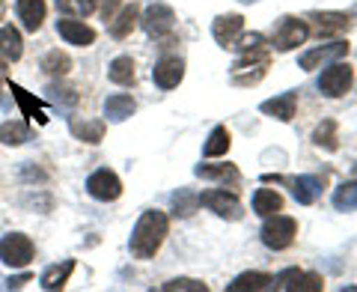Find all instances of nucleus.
<instances>
[{
    "label": "nucleus",
    "mask_w": 357,
    "mask_h": 292,
    "mask_svg": "<svg viewBox=\"0 0 357 292\" xmlns=\"http://www.w3.org/2000/svg\"><path fill=\"white\" fill-rule=\"evenodd\" d=\"M312 143L325 152H337L340 149V138H337V122L333 119H321L316 129H312Z\"/></svg>",
    "instance_id": "obj_26"
},
{
    "label": "nucleus",
    "mask_w": 357,
    "mask_h": 292,
    "mask_svg": "<svg viewBox=\"0 0 357 292\" xmlns=\"http://www.w3.org/2000/svg\"><path fill=\"white\" fill-rule=\"evenodd\" d=\"M229 146H232V138H229L227 126H215L208 131L206 143H203V155L206 159H220V155L229 152Z\"/></svg>",
    "instance_id": "obj_24"
},
{
    "label": "nucleus",
    "mask_w": 357,
    "mask_h": 292,
    "mask_svg": "<svg viewBox=\"0 0 357 292\" xmlns=\"http://www.w3.org/2000/svg\"><path fill=\"white\" fill-rule=\"evenodd\" d=\"M0 263L9 268H27L33 263V242L24 233H9L0 239Z\"/></svg>",
    "instance_id": "obj_7"
},
{
    "label": "nucleus",
    "mask_w": 357,
    "mask_h": 292,
    "mask_svg": "<svg viewBox=\"0 0 357 292\" xmlns=\"http://www.w3.org/2000/svg\"><path fill=\"white\" fill-rule=\"evenodd\" d=\"M119 6V0H105V3H102V15H105V21H110V18H114V9Z\"/></svg>",
    "instance_id": "obj_40"
},
{
    "label": "nucleus",
    "mask_w": 357,
    "mask_h": 292,
    "mask_svg": "<svg viewBox=\"0 0 357 292\" xmlns=\"http://www.w3.org/2000/svg\"><path fill=\"white\" fill-rule=\"evenodd\" d=\"M45 93H48V98H51L54 105H66V108L77 105V93H75L72 87H48Z\"/></svg>",
    "instance_id": "obj_37"
},
{
    "label": "nucleus",
    "mask_w": 357,
    "mask_h": 292,
    "mask_svg": "<svg viewBox=\"0 0 357 292\" xmlns=\"http://www.w3.org/2000/svg\"><path fill=\"white\" fill-rule=\"evenodd\" d=\"M241 3H253V0H241Z\"/></svg>",
    "instance_id": "obj_43"
},
{
    "label": "nucleus",
    "mask_w": 357,
    "mask_h": 292,
    "mask_svg": "<svg viewBox=\"0 0 357 292\" xmlns=\"http://www.w3.org/2000/svg\"><path fill=\"white\" fill-rule=\"evenodd\" d=\"M21 54H24V42H21V33H18L13 24L0 27V57L9 60V63H15V60H21Z\"/></svg>",
    "instance_id": "obj_23"
},
{
    "label": "nucleus",
    "mask_w": 357,
    "mask_h": 292,
    "mask_svg": "<svg viewBox=\"0 0 357 292\" xmlns=\"http://www.w3.org/2000/svg\"><path fill=\"white\" fill-rule=\"evenodd\" d=\"M253 212L259 218H268V215H274V212H283V194L280 191H274V188H256Z\"/></svg>",
    "instance_id": "obj_22"
},
{
    "label": "nucleus",
    "mask_w": 357,
    "mask_h": 292,
    "mask_svg": "<svg viewBox=\"0 0 357 292\" xmlns=\"http://www.w3.org/2000/svg\"><path fill=\"white\" fill-rule=\"evenodd\" d=\"M24 284H30V275H15V277L6 280V289H21Z\"/></svg>",
    "instance_id": "obj_39"
},
{
    "label": "nucleus",
    "mask_w": 357,
    "mask_h": 292,
    "mask_svg": "<svg viewBox=\"0 0 357 292\" xmlns=\"http://www.w3.org/2000/svg\"><path fill=\"white\" fill-rule=\"evenodd\" d=\"M140 24L152 39H164V36H170L173 27H176V13L167 3H152V6H146Z\"/></svg>",
    "instance_id": "obj_9"
},
{
    "label": "nucleus",
    "mask_w": 357,
    "mask_h": 292,
    "mask_svg": "<svg viewBox=\"0 0 357 292\" xmlns=\"http://www.w3.org/2000/svg\"><path fill=\"white\" fill-rule=\"evenodd\" d=\"M333 209L337 212H354L357 209V179L342 182L337 191H333Z\"/></svg>",
    "instance_id": "obj_29"
},
{
    "label": "nucleus",
    "mask_w": 357,
    "mask_h": 292,
    "mask_svg": "<svg viewBox=\"0 0 357 292\" xmlns=\"http://www.w3.org/2000/svg\"><path fill=\"white\" fill-rule=\"evenodd\" d=\"M173 206H176V215L188 218V215H194V209L199 206V197H197V194H191L188 188H182L178 194H173Z\"/></svg>",
    "instance_id": "obj_35"
},
{
    "label": "nucleus",
    "mask_w": 357,
    "mask_h": 292,
    "mask_svg": "<svg viewBox=\"0 0 357 292\" xmlns=\"http://www.w3.org/2000/svg\"><path fill=\"white\" fill-rule=\"evenodd\" d=\"M271 284L274 277L265 272H244L232 284H227V292H262V289H271Z\"/></svg>",
    "instance_id": "obj_21"
},
{
    "label": "nucleus",
    "mask_w": 357,
    "mask_h": 292,
    "mask_svg": "<svg viewBox=\"0 0 357 292\" xmlns=\"http://www.w3.org/2000/svg\"><path fill=\"white\" fill-rule=\"evenodd\" d=\"M321 188H325V182H321V176H298L292 182V194L301 206H312L321 194Z\"/></svg>",
    "instance_id": "obj_19"
},
{
    "label": "nucleus",
    "mask_w": 357,
    "mask_h": 292,
    "mask_svg": "<svg viewBox=\"0 0 357 292\" xmlns=\"http://www.w3.org/2000/svg\"><path fill=\"white\" fill-rule=\"evenodd\" d=\"M182 78H185V60H178V57H164V60L155 63V69H152V81L161 89L178 87Z\"/></svg>",
    "instance_id": "obj_13"
},
{
    "label": "nucleus",
    "mask_w": 357,
    "mask_h": 292,
    "mask_svg": "<svg viewBox=\"0 0 357 292\" xmlns=\"http://www.w3.org/2000/svg\"><path fill=\"white\" fill-rule=\"evenodd\" d=\"M161 289L164 292H208L203 280H194V277H173V280H167Z\"/></svg>",
    "instance_id": "obj_34"
},
{
    "label": "nucleus",
    "mask_w": 357,
    "mask_h": 292,
    "mask_svg": "<svg viewBox=\"0 0 357 292\" xmlns=\"http://www.w3.org/2000/svg\"><path fill=\"white\" fill-rule=\"evenodd\" d=\"M13 96H15V102L21 105V110H24V117H36V119L42 122V126L48 122V117L42 114V102H36V98H33V96L27 93V89H21L18 84H13Z\"/></svg>",
    "instance_id": "obj_32"
},
{
    "label": "nucleus",
    "mask_w": 357,
    "mask_h": 292,
    "mask_svg": "<svg viewBox=\"0 0 357 292\" xmlns=\"http://www.w3.org/2000/svg\"><path fill=\"white\" fill-rule=\"evenodd\" d=\"M72 272H75V260H63V263H57V265H48V268H45L42 277H39V284H42V289H48V292L63 289L66 284H69Z\"/></svg>",
    "instance_id": "obj_18"
},
{
    "label": "nucleus",
    "mask_w": 357,
    "mask_h": 292,
    "mask_svg": "<svg viewBox=\"0 0 357 292\" xmlns=\"http://www.w3.org/2000/svg\"><path fill=\"white\" fill-rule=\"evenodd\" d=\"M3 69H6V60H3V57H0V75H3Z\"/></svg>",
    "instance_id": "obj_41"
},
{
    "label": "nucleus",
    "mask_w": 357,
    "mask_h": 292,
    "mask_svg": "<svg viewBox=\"0 0 357 292\" xmlns=\"http://www.w3.org/2000/svg\"><path fill=\"white\" fill-rule=\"evenodd\" d=\"M134 110H137V105H134V98L126 96V93H116V96L105 98V117H107V122H126L128 117H134Z\"/></svg>",
    "instance_id": "obj_20"
},
{
    "label": "nucleus",
    "mask_w": 357,
    "mask_h": 292,
    "mask_svg": "<svg viewBox=\"0 0 357 292\" xmlns=\"http://www.w3.org/2000/svg\"><path fill=\"white\" fill-rule=\"evenodd\" d=\"M194 173L199 179H211V182H223V185H227V182L229 185H238V179H241L236 164H197Z\"/></svg>",
    "instance_id": "obj_17"
},
{
    "label": "nucleus",
    "mask_w": 357,
    "mask_h": 292,
    "mask_svg": "<svg viewBox=\"0 0 357 292\" xmlns=\"http://www.w3.org/2000/svg\"><path fill=\"white\" fill-rule=\"evenodd\" d=\"M86 191H89V197L102 200V203H114V200H119V194H122V182L114 170L102 167V170H96L86 179Z\"/></svg>",
    "instance_id": "obj_10"
},
{
    "label": "nucleus",
    "mask_w": 357,
    "mask_h": 292,
    "mask_svg": "<svg viewBox=\"0 0 357 292\" xmlns=\"http://www.w3.org/2000/svg\"><path fill=\"white\" fill-rule=\"evenodd\" d=\"M301 275H304L301 268H283V272L274 277V284H271V286H274V289H283V292H295Z\"/></svg>",
    "instance_id": "obj_36"
},
{
    "label": "nucleus",
    "mask_w": 357,
    "mask_h": 292,
    "mask_svg": "<svg viewBox=\"0 0 357 292\" xmlns=\"http://www.w3.org/2000/svg\"><path fill=\"white\" fill-rule=\"evenodd\" d=\"M295 292H325V277L316 275V272H304L298 280Z\"/></svg>",
    "instance_id": "obj_38"
},
{
    "label": "nucleus",
    "mask_w": 357,
    "mask_h": 292,
    "mask_svg": "<svg viewBox=\"0 0 357 292\" xmlns=\"http://www.w3.org/2000/svg\"><path fill=\"white\" fill-rule=\"evenodd\" d=\"M259 110L271 119H280V122H292L295 119V110H298V89H286V93L268 98V102L259 105Z\"/></svg>",
    "instance_id": "obj_12"
},
{
    "label": "nucleus",
    "mask_w": 357,
    "mask_h": 292,
    "mask_svg": "<svg viewBox=\"0 0 357 292\" xmlns=\"http://www.w3.org/2000/svg\"><path fill=\"white\" fill-rule=\"evenodd\" d=\"M0 18H3V0H0Z\"/></svg>",
    "instance_id": "obj_42"
},
{
    "label": "nucleus",
    "mask_w": 357,
    "mask_h": 292,
    "mask_svg": "<svg viewBox=\"0 0 357 292\" xmlns=\"http://www.w3.org/2000/svg\"><path fill=\"white\" fill-rule=\"evenodd\" d=\"M241 33H244V15H238V13H227V15H218L211 21V36H215L220 48H232Z\"/></svg>",
    "instance_id": "obj_11"
},
{
    "label": "nucleus",
    "mask_w": 357,
    "mask_h": 292,
    "mask_svg": "<svg viewBox=\"0 0 357 292\" xmlns=\"http://www.w3.org/2000/svg\"><path fill=\"white\" fill-rule=\"evenodd\" d=\"M15 13L24 30L36 33L45 21V0H15Z\"/></svg>",
    "instance_id": "obj_16"
},
{
    "label": "nucleus",
    "mask_w": 357,
    "mask_h": 292,
    "mask_svg": "<svg viewBox=\"0 0 357 292\" xmlns=\"http://www.w3.org/2000/svg\"><path fill=\"white\" fill-rule=\"evenodd\" d=\"M351 84H354L351 66L342 63V60H333L328 69L321 72V78H319V93L328 96V98H342L351 89Z\"/></svg>",
    "instance_id": "obj_6"
},
{
    "label": "nucleus",
    "mask_w": 357,
    "mask_h": 292,
    "mask_svg": "<svg viewBox=\"0 0 357 292\" xmlns=\"http://www.w3.org/2000/svg\"><path fill=\"white\" fill-rule=\"evenodd\" d=\"M72 134L84 143H102L105 138V119H84V122H72Z\"/></svg>",
    "instance_id": "obj_28"
},
{
    "label": "nucleus",
    "mask_w": 357,
    "mask_h": 292,
    "mask_svg": "<svg viewBox=\"0 0 357 292\" xmlns=\"http://www.w3.org/2000/svg\"><path fill=\"white\" fill-rule=\"evenodd\" d=\"M42 69L48 72V75H69V69H72V57L66 51H60V48H54V51H48L42 57Z\"/></svg>",
    "instance_id": "obj_30"
},
{
    "label": "nucleus",
    "mask_w": 357,
    "mask_h": 292,
    "mask_svg": "<svg viewBox=\"0 0 357 292\" xmlns=\"http://www.w3.org/2000/svg\"><path fill=\"white\" fill-rule=\"evenodd\" d=\"M134 24H137V3H128V6L119 9V15L110 18V36L126 39L128 33L134 30Z\"/></svg>",
    "instance_id": "obj_25"
},
{
    "label": "nucleus",
    "mask_w": 357,
    "mask_h": 292,
    "mask_svg": "<svg viewBox=\"0 0 357 292\" xmlns=\"http://www.w3.org/2000/svg\"><path fill=\"white\" fill-rule=\"evenodd\" d=\"M27 140H30L27 122H3V126H0V143L21 146V143H27Z\"/></svg>",
    "instance_id": "obj_31"
},
{
    "label": "nucleus",
    "mask_w": 357,
    "mask_h": 292,
    "mask_svg": "<svg viewBox=\"0 0 357 292\" xmlns=\"http://www.w3.org/2000/svg\"><path fill=\"white\" fill-rule=\"evenodd\" d=\"M310 39V24L304 18H295V15H283L280 21H277V27H274V51H280V54H289V51H295L298 45H304Z\"/></svg>",
    "instance_id": "obj_4"
},
{
    "label": "nucleus",
    "mask_w": 357,
    "mask_h": 292,
    "mask_svg": "<svg viewBox=\"0 0 357 292\" xmlns=\"http://www.w3.org/2000/svg\"><path fill=\"white\" fill-rule=\"evenodd\" d=\"M349 48H351V45H349V42H342V39L331 42V45H319V48H310V51L301 54V57H298V66H301L304 72L321 69V66H328V63H333V60L349 57Z\"/></svg>",
    "instance_id": "obj_8"
},
{
    "label": "nucleus",
    "mask_w": 357,
    "mask_h": 292,
    "mask_svg": "<svg viewBox=\"0 0 357 292\" xmlns=\"http://www.w3.org/2000/svg\"><path fill=\"white\" fill-rule=\"evenodd\" d=\"M167 233H170V221H167L164 212H158V209L143 212L131 230V239H128L131 256L134 260H152V256L161 251Z\"/></svg>",
    "instance_id": "obj_1"
},
{
    "label": "nucleus",
    "mask_w": 357,
    "mask_h": 292,
    "mask_svg": "<svg viewBox=\"0 0 357 292\" xmlns=\"http://www.w3.org/2000/svg\"><path fill=\"white\" fill-rule=\"evenodd\" d=\"M298 235V221L289 218V215H280V212H274V215H268L262 230H259V239L268 251H286L292 248Z\"/></svg>",
    "instance_id": "obj_3"
},
{
    "label": "nucleus",
    "mask_w": 357,
    "mask_h": 292,
    "mask_svg": "<svg viewBox=\"0 0 357 292\" xmlns=\"http://www.w3.org/2000/svg\"><path fill=\"white\" fill-rule=\"evenodd\" d=\"M307 18L316 24L319 36H333V33H345L351 27V18L345 13H333V9H325V13L312 9V13H307Z\"/></svg>",
    "instance_id": "obj_14"
},
{
    "label": "nucleus",
    "mask_w": 357,
    "mask_h": 292,
    "mask_svg": "<svg viewBox=\"0 0 357 292\" xmlns=\"http://www.w3.org/2000/svg\"><path fill=\"white\" fill-rule=\"evenodd\" d=\"M238 60L232 63L229 69V81L236 87H256L268 72V63H271V51H268V42L259 45H248V48H236Z\"/></svg>",
    "instance_id": "obj_2"
},
{
    "label": "nucleus",
    "mask_w": 357,
    "mask_h": 292,
    "mask_svg": "<svg viewBox=\"0 0 357 292\" xmlns=\"http://www.w3.org/2000/svg\"><path fill=\"white\" fill-rule=\"evenodd\" d=\"M107 78L114 84H119V87H131L134 84V60L131 57H126V54H122V57H116V60H110V66H107Z\"/></svg>",
    "instance_id": "obj_27"
},
{
    "label": "nucleus",
    "mask_w": 357,
    "mask_h": 292,
    "mask_svg": "<svg viewBox=\"0 0 357 292\" xmlns=\"http://www.w3.org/2000/svg\"><path fill=\"white\" fill-rule=\"evenodd\" d=\"M57 33L69 42V45H77V48H86V45L96 42V30L84 24V21H72V18H60L57 21Z\"/></svg>",
    "instance_id": "obj_15"
},
{
    "label": "nucleus",
    "mask_w": 357,
    "mask_h": 292,
    "mask_svg": "<svg viewBox=\"0 0 357 292\" xmlns=\"http://www.w3.org/2000/svg\"><path fill=\"white\" fill-rule=\"evenodd\" d=\"M57 9L63 15H75V18H86L96 13V0H57Z\"/></svg>",
    "instance_id": "obj_33"
},
{
    "label": "nucleus",
    "mask_w": 357,
    "mask_h": 292,
    "mask_svg": "<svg viewBox=\"0 0 357 292\" xmlns=\"http://www.w3.org/2000/svg\"><path fill=\"white\" fill-rule=\"evenodd\" d=\"M199 206H206L208 212H215L223 221H241L244 218V206L241 200L227 188H211L199 194Z\"/></svg>",
    "instance_id": "obj_5"
}]
</instances>
